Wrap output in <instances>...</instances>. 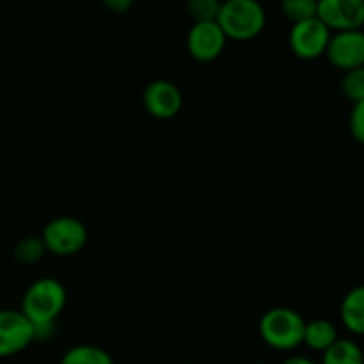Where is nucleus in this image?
<instances>
[{"mask_svg":"<svg viewBox=\"0 0 364 364\" xmlns=\"http://www.w3.org/2000/svg\"><path fill=\"white\" fill-rule=\"evenodd\" d=\"M66 302V287L55 277H39L28 284L21 297L20 311L34 327L36 340L46 341L52 338Z\"/></svg>","mask_w":364,"mask_h":364,"instance_id":"1","label":"nucleus"},{"mask_svg":"<svg viewBox=\"0 0 364 364\" xmlns=\"http://www.w3.org/2000/svg\"><path fill=\"white\" fill-rule=\"evenodd\" d=\"M306 320L299 311L284 306L267 309L258 323L259 338L267 347L279 352H291L304 341Z\"/></svg>","mask_w":364,"mask_h":364,"instance_id":"2","label":"nucleus"},{"mask_svg":"<svg viewBox=\"0 0 364 364\" xmlns=\"http://www.w3.org/2000/svg\"><path fill=\"white\" fill-rule=\"evenodd\" d=\"M217 23L228 39L249 41L265 31V7L256 0H226L220 4Z\"/></svg>","mask_w":364,"mask_h":364,"instance_id":"3","label":"nucleus"},{"mask_svg":"<svg viewBox=\"0 0 364 364\" xmlns=\"http://www.w3.org/2000/svg\"><path fill=\"white\" fill-rule=\"evenodd\" d=\"M41 240L46 252L66 258L75 256L87 245L89 231L87 226L77 217L60 215L43 228Z\"/></svg>","mask_w":364,"mask_h":364,"instance_id":"4","label":"nucleus"},{"mask_svg":"<svg viewBox=\"0 0 364 364\" xmlns=\"http://www.w3.org/2000/svg\"><path fill=\"white\" fill-rule=\"evenodd\" d=\"M331 36L333 32L315 16L291 25L290 34H288V45L299 59L315 60L326 55Z\"/></svg>","mask_w":364,"mask_h":364,"instance_id":"5","label":"nucleus"},{"mask_svg":"<svg viewBox=\"0 0 364 364\" xmlns=\"http://www.w3.org/2000/svg\"><path fill=\"white\" fill-rule=\"evenodd\" d=\"M36 341L34 327L20 309H0V359L13 358Z\"/></svg>","mask_w":364,"mask_h":364,"instance_id":"6","label":"nucleus"},{"mask_svg":"<svg viewBox=\"0 0 364 364\" xmlns=\"http://www.w3.org/2000/svg\"><path fill=\"white\" fill-rule=\"evenodd\" d=\"M316 18L331 32L363 31L364 0H320Z\"/></svg>","mask_w":364,"mask_h":364,"instance_id":"7","label":"nucleus"},{"mask_svg":"<svg viewBox=\"0 0 364 364\" xmlns=\"http://www.w3.org/2000/svg\"><path fill=\"white\" fill-rule=\"evenodd\" d=\"M228 38L217 21L192 23L187 34L188 55L198 63H213L226 50Z\"/></svg>","mask_w":364,"mask_h":364,"instance_id":"8","label":"nucleus"},{"mask_svg":"<svg viewBox=\"0 0 364 364\" xmlns=\"http://www.w3.org/2000/svg\"><path fill=\"white\" fill-rule=\"evenodd\" d=\"M142 103L148 114L155 119H173L183 107V95L174 82L166 78L151 80L142 92Z\"/></svg>","mask_w":364,"mask_h":364,"instance_id":"9","label":"nucleus"},{"mask_svg":"<svg viewBox=\"0 0 364 364\" xmlns=\"http://www.w3.org/2000/svg\"><path fill=\"white\" fill-rule=\"evenodd\" d=\"M326 57L334 68L352 71L364 66V31L333 32Z\"/></svg>","mask_w":364,"mask_h":364,"instance_id":"10","label":"nucleus"},{"mask_svg":"<svg viewBox=\"0 0 364 364\" xmlns=\"http://www.w3.org/2000/svg\"><path fill=\"white\" fill-rule=\"evenodd\" d=\"M341 326L355 336H364V284L350 288L340 304Z\"/></svg>","mask_w":364,"mask_h":364,"instance_id":"11","label":"nucleus"},{"mask_svg":"<svg viewBox=\"0 0 364 364\" xmlns=\"http://www.w3.org/2000/svg\"><path fill=\"white\" fill-rule=\"evenodd\" d=\"M338 340H340L338 327L334 326V322H331V320L315 318L311 320V322H306L304 341H302V345H306L309 350L323 354V352L329 347H333Z\"/></svg>","mask_w":364,"mask_h":364,"instance_id":"12","label":"nucleus"},{"mask_svg":"<svg viewBox=\"0 0 364 364\" xmlns=\"http://www.w3.org/2000/svg\"><path fill=\"white\" fill-rule=\"evenodd\" d=\"M320 364H364V352L358 341L340 338L322 354Z\"/></svg>","mask_w":364,"mask_h":364,"instance_id":"13","label":"nucleus"},{"mask_svg":"<svg viewBox=\"0 0 364 364\" xmlns=\"http://www.w3.org/2000/svg\"><path fill=\"white\" fill-rule=\"evenodd\" d=\"M59 364H114V359L105 348L84 343L68 348Z\"/></svg>","mask_w":364,"mask_h":364,"instance_id":"14","label":"nucleus"},{"mask_svg":"<svg viewBox=\"0 0 364 364\" xmlns=\"http://www.w3.org/2000/svg\"><path fill=\"white\" fill-rule=\"evenodd\" d=\"M45 252L46 249L41 237H34V235L20 238L13 249L14 259L21 263V265H34V263H38L45 256Z\"/></svg>","mask_w":364,"mask_h":364,"instance_id":"15","label":"nucleus"},{"mask_svg":"<svg viewBox=\"0 0 364 364\" xmlns=\"http://www.w3.org/2000/svg\"><path fill=\"white\" fill-rule=\"evenodd\" d=\"M316 7L318 2L316 0H284L281 4V13L287 20L291 21V25L299 23V21L309 20V18L316 16Z\"/></svg>","mask_w":364,"mask_h":364,"instance_id":"16","label":"nucleus"},{"mask_svg":"<svg viewBox=\"0 0 364 364\" xmlns=\"http://www.w3.org/2000/svg\"><path fill=\"white\" fill-rule=\"evenodd\" d=\"M341 92L352 103L363 102L364 100V66L343 73L341 77Z\"/></svg>","mask_w":364,"mask_h":364,"instance_id":"17","label":"nucleus"},{"mask_svg":"<svg viewBox=\"0 0 364 364\" xmlns=\"http://www.w3.org/2000/svg\"><path fill=\"white\" fill-rule=\"evenodd\" d=\"M220 4L217 0H191L187 4L188 16L194 23H203V21H215L219 16Z\"/></svg>","mask_w":364,"mask_h":364,"instance_id":"18","label":"nucleus"},{"mask_svg":"<svg viewBox=\"0 0 364 364\" xmlns=\"http://www.w3.org/2000/svg\"><path fill=\"white\" fill-rule=\"evenodd\" d=\"M348 130H350L352 139L364 146V100L352 103L350 116H348Z\"/></svg>","mask_w":364,"mask_h":364,"instance_id":"19","label":"nucleus"},{"mask_svg":"<svg viewBox=\"0 0 364 364\" xmlns=\"http://www.w3.org/2000/svg\"><path fill=\"white\" fill-rule=\"evenodd\" d=\"M103 4H105L107 9H110L116 14H124L134 7V2H132V0H105Z\"/></svg>","mask_w":364,"mask_h":364,"instance_id":"20","label":"nucleus"},{"mask_svg":"<svg viewBox=\"0 0 364 364\" xmlns=\"http://www.w3.org/2000/svg\"><path fill=\"white\" fill-rule=\"evenodd\" d=\"M281 364H318V363H315L313 359L306 358V355H290V358L284 359Z\"/></svg>","mask_w":364,"mask_h":364,"instance_id":"21","label":"nucleus"},{"mask_svg":"<svg viewBox=\"0 0 364 364\" xmlns=\"http://www.w3.org/2000/svg\"><path fill=\"white\" fill-rule=\"evenodd\" d=\"M255 364H265V363H255Z\"/></svg>","mask_w":364,"mask_h":364,"instance_id":"22","label":"nucleus"},{"mask_svg":"<svg viewBox=\"0 0 364 364\" xmlns=\"http://www.w3.org/2000/svg\"><path fill=\"white\" fill-rule=\"evenodd\" d=\"M363 256H364V249H363Z\"/></svg>","mask_w":364,"mask_h":364,"instance_id":"23","label":"nucleus"}]
</instances>
